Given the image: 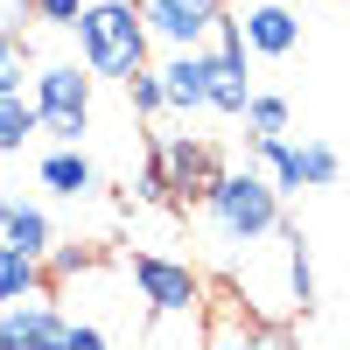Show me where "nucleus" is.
<instances>
[{"label": "nucleus", "instance_id": "f257e3e1", "mask_svg": "<svg viewBox=\"0 0 350 350\" xmlns=\"http://www.w3.org/2000/svg\"><path fill=\"white\" fill-rule=\"evenodd\" d=\"M203 217H211L217 239L231 245H259L280 231V196L259 168H217L211 189H203Z\"/></svg>", "mask_w": 350, "mask_h": 350}, {"label": "nucleus", "instance_id": "f03ea898", "mask_svg": "<svg viewBox=\"0 0 350 350\" xmlns=\"http://www.w3.org/2000/svg\"><path fill=\"white\" fill-rule=\"evenodd\" d=\"M77 49H84V70L98 77H133L148 70V28H140L133 0H92V8H77Z\"/></svg>", "mask_w": 350, "mask_h": 350}, {"label": "nucleus", "instance_id": "7ed1b4c3", "mask_svg": "<svg viewBox=\"0 0 350 350\" xmlns=\"http://www.w3.org/2000/svg\"><path fill=\"white\" fill-rule=\"evenodd\" d=\"M28 84H36V92H28V105H36V126L56 133L64 148H77L84 126H92V77H84L77 64H49V70L28 77Z\"/></svg>", "mask_w": 350, "mask_h": 350}, {"label": "nucleus", "instance_id": "20e7f679", "mask_svg": "<svg viewBox=\"0 0 350 350\" xmlns=\"http://www.w3.org/2000/svg\"><path fill=\"white\" fill-rule=\"evenodd\" d=\"M133 287L140 301H148L154 323H196L203 315V280L183 267V259H161V252H133Z\"/></svg>", "mask_w": 350, "mask_h": 350}, {"label": "nucleus", "instance_id": "39448f33", "mask_svg": "<svg viewBox=\"0 0 350 350\" xmlns=\"http://www.w3.org/2000/svg\"><path fill=\"white\" fill-rule=\"evenodd\" d=\"M211 175H217V154L203 148V140L189 133H168L154 161H148V196H175V203H203V189H211Z\"/></svg>", "mask_w": 350, "mask_h": 350}, {"label": "nucleus", "instance_id": "423d86ee", "mask_svg": "<svg viewBox=\"0 0 350 350\" xmlns=\"http://www.w3.org/2000/svg\"><path fill=\"white\" fill-rule=\"evenodd\" d=\"M140 28L148 36H161L168 49H196L203 36H211V21L224 14V0H140Z\"/></svg>", "mask_w": 350, "mask_h": 350}, {"label": "nucleus", "instance_id": "0eeeda50", "mask_svg": "<svg viewBox=\"0 0 350 350\" xmlns=\"http://www.w3.org/2000/svg\"><path fill=\"white\" fill-rule=\"evenodd\" d=\"M64 329H70V315L49 295H28L14 308H0V350H64Z\"/></svg>", "mask_w": 350, "mask_h": 350}, {"label": "nucleus", "instance_id": "6e6552de", "mask_svg": "<svg viewBox=\"0 0 350 350\" xmlns=\"http://www.w3.org/2000/svg\"><path fill=\"white\" fill-rule=\"evenodd\" d=\"M56 231L42 203H21V196H0V252H21V259H49Z\"/></svg>", "mask_w": 350, "mask_h": 350}, {"label": "nucleus", "instance_id": "1a4fd4ad", "mask_svg": "<svg viewBox=\"0 0 350 350\" xmlns=\"http://www.w3.org/2000/svg\"><path fill=\"white\" fill-rule=\"evenodd\" d=\"M239 42L245 49H259V56H295V42H301V21L280 8V0H259V8L239 21Z\"/></svg>", "mask_w": 350, "mask_h": 350}, {"label": "nucleus", "instance_id": "9d476101", "mask_svg": "<svg viewBox=\"0 0 350 350\" xmlns=\"http://www.w3.org/2000/svg\"><path fill=\"white\" fill-rule=\"evenodd\" d=\"M154 77H161V105H175V112H203V49H175Z\"/></svg>", "mask_w": 350, "mask_h": 350}, {"label": "nucleus", "instance_id": "9b49d317", "mask_svg": "<svg viewBox=\"0 0 350 350\" xmlns=\"http://www.w3.org/2000/svg\"><path fill=\"white\" fill-rule=\"evenodd\" d=\"M42 189H56V196H92L98 189V168L84 161V148H56V154H42Z\"/></svg>", "mask_w": 350, "mask_h": 350}, {"label": "nucleus", "instance_id": "f8f14e48", "mask_svg": "<svg viewBox=\"0 0 350 350\" xmlns=\"http://www.w3.org/2000/svg\"><path fill=\"white\" fill-rule=\"evenodd\" d=\"M28 295H42V259H21V252H0V308H14Z\"/></svg>", "mask_w": 350, "mask_h": 350}, {"label": "nucleus", "instance_id": "ddd939ff", "mask_svg": "<svg viewBox=\"0 0 350 350\" xmlns=\"http://www.w3.org/2000/svg\"><path fill=\"white\" fill-rule=\"evenodd\" d=\"M336 148H329V140H301V148H295V175H301V189H336Z\"/></svg>", "mask_w": 350, "mask_h": 350}, {"label": "nucleus", "instance_id": "4468645a", "mask_svg": "<svg viewBox=\"0 0 350 350\" xmlns=\"http://www.w3.org/2000/svg\"><path fill=\"white\" fill-rule=\"evenodd\" d=\"M36 133H42V126H36V105H28V92H21V98H0V154H21Z\"/></svg>", "mask_w": 350, "mask_h": 350}, {"label": "nucleus", "instance_id": "2eb2a0df", "mask_svg": "<svg viewBox=\"0 0 350 350\" xmlns=\"http://www.w3.org/2000/svg\"><path fill=\"white\" fill-rule=\"evenodd\" d=\"M28 92V42L21 28H0V98H21Z\"/></svg>", "mask_w": 350, "mask_h": 350}, {"label": "nucleus", "instance_id": "dca6fc26", "mask_svg": "<svg viewBox=\"0 0 350 350\" xmlns=\"http://www.w3.org/2000/svg\"><path fill=\"white\" fill-rule=\"evenodd\" d=\"M239 120H245L252 133H287V98H273V92H252Z\"/></svg>", "mask_w": 350, "mask_h": 350}, {"label": "nucleus", "instance_id": "f3484780", "mask_svg": "<svg viewBox=\"0 0 350 350\" xmlns=\"http://www.w3.org/2000/svg\"><path fill=\"white\" fill-rule=\"evenodd\" d=\"M203 350H252V329H245V315L239 308H217V323H211V336H203Z\"/></svg>", "mask_w": 350, "mask_h": 350}, {"label": "nucleus", "instance_id": "a211bd4d", "mask_svg": "<svg viewBox=\"0 0 350 350\" xmlns=\"http://www.w3.org/2000/svg\"><path fill=\"white\" fill-rule=\"evenodd\" d=\"M98 267V252L92 245H49V259H42V280L56 273V280H70V273H92Z\"/></svg>", "mask_w": 350, "mask_h": 350}, {"label": "nucleus", "instance_id": "6ab92c4d", "mask_svg": "<svg viewBox=\"0 0 350 350\" xmlns=\"http://www.w3.org/2000/svg\"><path fill=\"white\" fill-rule=\"evenodd\" d=\"M126 92H133V112H140V120L168 112V105H161V77H154V70H133V77H126Z\"/></svg>", "mask_w": 350, "mask_h": 350}, {"label": "nucleus", "instance_id": "aec40b11", "mask_svg": "<svg viewBox=\"0 0 350 350\" xmlns=\"http://www.w3.org/2000/svg\"><path fill=\"white\" fill-rule=\"evenodd\" d=\"M64 350H112V343H105L98 323H70V329H64Z\"/></svg>", "mask_w": 350, "mask_h": 350}, {"label": "nucleus", "instance_id": "412c9836", "mask_svg": "<svg viewBox=\"0 0 350 350\" xmlns=\"http://www.w3.org/2000/svg\"><path fill=\"white\" fill-rule=\"evenodd\" d=\"M28 8H36L42 21H56V28H70V21H77V8H84V0H28Z\"/></svg>", "mask_w": 350, "mask_h": 350}, {"label": "nucleus", "instance_id": "4be33fe9", "mask_svg": "<svg viewBox=\"0 0 350 350\" xmlns=\"http://www.w3.org/2000/svg\"><path fill=\"white\" fill-rule=\"evenodd\" d=\"M252 350H295V336H280V329H252Z\"/></svg>", "mask_w": 350, "mask_h": 350}]
</instances>
